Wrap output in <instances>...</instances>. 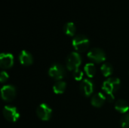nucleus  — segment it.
I'll return each instance as SVG.
<instances>
[{
  "label": "nucleus",
  "mask_w": 129,
  "mask_h": 128,
  "mask_svg": "<svg viewBox=\"0 0 129 128\" xmlns=\"http://www.w3.org/2000/svg\"><path fill=\"white\" fill-rule=\"evenodd\" d=\"M120 85H121V81L118 78H109L104 82L102 89L107 94L108 100L110 102L113 101L114 100L113 94L119 89Z\"/></svg>",
  "instance_id": "1"
},
{
  "label": "nucleus",
  "mask_w": 129,
  "mask_h": 128,
  "mask_svg": "<svg viewBox=\"0 0 129 128\" xmlns=\"http://www.w3.org/2000/svg\"><path fill=\"white\" fill-rule=\"evenodd\" d=\"M89 39L84 35H77L73 39V46L76 51L84 52L89 47Z\"/></svg>",
  "instance_id": "2"
},
{
  "label": "nucleus",
  "mask_w": 129,
  "mask_h": 128,
  "mask_svg": "<svg viewBox=\"0 0 129 128\" xmlns=\"http://www.w3.org/2000/svg\"><path fill=\"white\" fill-rule=\"evenodd\" d=\"M82 64V57L77 52L70 53L67 58V68L70 71H75Z\"/></svg>",
  "instance_id": "3"
},
{
  "label": "nucleus",
  "mask_w": 129,
  "mask_h": 128,
  "mask_svg": "<svg viewBox=\"0 0 129 128\" xmlns=\"http://www.w3.org/2000/svg\"><path fill=\"white\" fill-rule=\"evenodd\" d=\"M48 75L54 80L61 81L66 75V70L61 64L54 63L50 67Z\"/></svg>",
  "instance_id": "4"
},
{
  "label": "nucleus",
  "mask_w": 129,
  "mask_h": 128,
  "mask_svg": "<svg viewBox=\"0 0 129 128\" xmlns=\"http://www.w3.org/2000/svg\"><path fill=\"white\" fill-rule=\"evenodd\" d=\"M3 115L6 120L11 122H16L20 118V114L17 108L11 106H5L4 107Z\"/></svg>",
  "instance_id": "5"
},
{
  "label": "nucleus",
  "mask_w": 129,
  "mask_h": 128,
  "mask_svg": "<svg viewBox=\"0 0 129 128\" xmlns=\"http://www.w3.org/2000/svg\"><path fill=\"white\" fill-rule=\"evenodd\" d=\"M88 57L97 63L104 62L107 58L105 52L101 48H93L89 51L88 53Z\"/></svg>",
  "instance_id": "6"
},
{
  "label": "nucleus",
  "mask_w": 129,
  "mask_h": 128,
  "mask_svg": "<svg viewBox=\"0 0 129 128\" xmlns=\"http://www.w3.org/2000/svg\"><path fill=\"white\" fill-rule=\"evenodd\" d=\"M2 98L6 102H10L13 100L16 96V88L14 86L8 84L4 85L1 90Z\"/></svg>",
  "instance_id": "7"
},
{
  "label": "nucleus",
  "mask_w": 129,
  "mask_h": 128,
  "mask_svg": "<svg viewBox=\"0 0 129 128\" xmlns=\"http://www.w3.org/2000/svg\"><path fill=\"white\" fill-rule=\"evenodd\" d=\"M36 114L39 118L42 121H48L52 115V110L49 106L45 103H42L36 109Z\"/></svg>",
  "instance_id": "8"
},
{
  "label": "nucleus",
  "mask_w": 129,
  "mask_h": 128,
  "mask_svg": "<svg viewBox=\"0 0 129 128\" xmlns=\"http://www.w3.org/2000/svg\"><path fill=\"white\" fill-rule=\"evenodd\" d=\"M94 82L88 78H85L80 84V91L82 94L85 97H89L94 92Z\"/></svg>",
  "instance_id": "9"
},
{
  "label": "nucleus",
  "mask_w": 129,
  "mask_h": 128,
  "mask_svg": "<svg viewBox=\"0 0 129 128\" xmlns=\"http://www.w3.org/2000/svg\"><path fill=\"white\" fill-rule=\"evenodd\" d=\"M14 65V56L10 53H2L0 55V66L6 69L12 67Z\"/></svg>",
  "instance_id": "10"
},
{
  "label": "nucleus",
  "mask_w": 129,
  "mask_h": 128,
  "mask_svg": "<svg viewBox=\"0 0 129 128\" xmlns=\"http://www.w3.org/2000/svg\"><path fill=\"white\" fill-rule=\"evenodd\" d=\"M19 60L20 63L23 65V66H30L33 63V58L32 54L27 51H22L20 54H19Z\"/></svg>",
  "instance_id": "11"
},
{
  "label": "nucleus",
  "mask_w": 129,
  "mask_h": 128,
  "mask_svg": "<svg viewBox=\"0 0 129 128\" xmlns=\"http://www.w3.org/2000/svg\"><path fill=\"white\" fill-rule=\"evenodd\" d=\"M106 100H107V97H105V95L101 92H98L92 97L91 103L93 106L96 108H100L104 104Z\"/></svg>",
  "instance_id": "12"
},
{
  "label": "nucleus",
  "mask_w": 129,
  "mask_h": 128,
  "mask_svg": "<svg viewBox=\"0 0 129 128\" xmlns=\"http://www.w3.org/2000/svg\"><path fill=\"white\" fill-rule=\"evenodd\" d=\"M115 109L120 113H127L129 111L128 103L125 100H118L115 103Z\"/></svg>",
  "instance_id": "13"
},
{
  "label": "nucleus",
  "mask_w": 129,
  "mask_h": 128,
  "mask_svg": "<svg viewBox=\"0 0 129 128\" xmlns=\"http://www.w3.org/2000/svg\"><path fill=\"white\" fill-rule=\"evenodd\" d=\"M67 88V83L63 81H57L53 86V91L56 94H63Z\"/></svg>",
  "instance_id": "14"
},
{
  "label": "nucleus",
  "mask_w": 129,
  "mask_h": 128,
  "mask_svg": "<svg viewBox=\"0 0 129 128\" xmlns=\"http://www.w3.org/2000/svg\"><path fill=\"white\" fill-rule=\"evenodd\" d=\"M63 31L64 33L69 36H73L76 33V28L75 24L73 22H68L67 23L63 26Z\"/></svg>",
  "instance_id": "15"
},
{
  "label": "nucleus",
  "mask_w": 129,
  "mask_h": 128,
  "mask_svg": "<svg viewBox=\"0 0 129 128\" xmlns=\"http://www.w3.org/2000/svg\"><path fill=\"white\" fill-rule=\"evenodd\" d=\"M84 70H85L86 75L90 78H93L95 75L96 68H95V66L94 65V63H87L84 67Z\"/></svg>",
  "instance_id": "16"
},
{
  "label": "nucleus",
  "mask_w": 129,
  "mask_h": 128,
  "mask_svg": "<svg viewBox=\"0 0 129 128\" xmlns=\"http://www.w3.org/2000/svg\"><path fill=\"white\" fill-rule=\"evenodd\" d=\"M101 72H102V74L104 75V76H105V77H109V76H110V75L113 74V66H112L110 63H104V64L101 66Z\"/></svg>",
  "instance_id": "17"
},
{
  "label": "nucleus",
  "mask_w": 129,
  "mask_h": 128,
  "mask_svg": "<svg viewBox=\"0 0 129 128\" xmlns=\"http://www.w3.org/2000/svg\"><path fill=\"white\" fill-rule=\"evenodd\" d=\"M121 125L122 128H129V113L124 115L122 117Z\"/></svg>",
  "instance_id": "18"
},
{
  "label": "nucleus",
  "mask_w": 129,
  "mask_h": 128,
  "mask_svg": "<svg viewBox=\"0 0 129 128\" xmlns=\"http://www.w3.org/2000/svg\"><path fill=\"white\" fill-rule=\"evenodd\" d=\"M73 78H75L76 81H81L83 78L84 73L82 72V70H80L79 69H77L75 71H73Z\"/></svg>",
  "instance_id": "19"
},
{
  "label": "nucleus",
  "mask_w": 129,
  "mask_h": 128,
  "mask_svg": "<svg viewBox=\"0 0 129 128\" xmlns=\"http://www.w3.org/2000/svg\"><path fill=\"white\" fill-rule=\"evenodd\" d=\"M8 78H9V75L5 71H2L1 72V75H0V81H1V83H5L8 79Z\"/></svg>",
  "instance_id": "20"
}]
</instances>
